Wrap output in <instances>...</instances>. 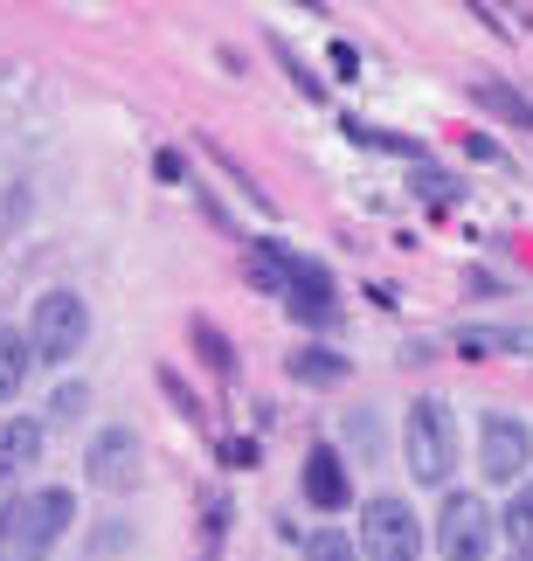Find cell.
Wrapping results in <instances>:
<instances>
[{"mask_svg":"<svg viewBox=\"0 0 533 561\" xmlns=\"http://www.w3.org/2000/svg\"><path fill=\"white\" fill-rule=\"evenodd\" d=\"M402 458H409L416 485H451L457 471V423L443 396H416L409 416H402Z\"/></svg>","mask_w":533,"mask_h":561,"instance_id":"6da1fadb","label":"cell"},{"mask_svg":"<svg viewBox=\"0 0 533 561\" xmlns=\"http://www.w3.org/2000/svg\"><path fill=\"white\" fill-rule=\"evenodd\" d=\"M83 340H91V306L77 291H42L35 312H28V354L62 368V360L83 354Z\"/></svg>","mask_w":533,"mask_h":561,"instance_id":"7a4b0ae2","label":"cell"},{"mask_svg":"<svg viewBox=\"0 0 533 561\" xmlns=\"http://www.w3.org/2000/svg\"><path fill=\"white\" fill-rule=\"evenodd\" d=\"M368 561H416L422 554V520L402 492H374L360 500V541H354Z\"/></svg>","mask_w":533,"mask_h":561,"instance_id":"3957f363","label":"cell"},{"mask_svg":"<svg viewBox=\"0 0 533 561\" xmlns=\"http://www.w3.org/2000/svg\"><path fill=\"white\" fill-rule=\"evenodd\" d=\"M533 465V423L513 409H485L478 416V471L493 485H520Z\"/></svg>","mask_w":533,"mask_h":561,"instance_id":"277c9868","label":"cell"},{"mask_svg":"<svg viewBox=\"0 0 533 561\" xmlns=\"http://www.w3.org/2000/svg\"><path fill=\"white\" fill-rule=\"evenodd\" d=\"M499 541V513L478 500V492H451L437 513V554L443 561H485Z\"/></svg>","mask_w":533,"mask_h":561,"instance_id":"5b68a950","label":"cell"},{"mask_svg":"<svg viewBox=\"0 0 533 561\" xmlns=\"http://www.w3.org/2000/svg\"><path fill=\"white\" fill-rule=\"evenodd\" d=\"M70 527H77V492L70 485H42L28 500H14V554H49Z\"/></svg>","mask_w":533,"mask_h":561,"instance_id":"8992f818","label":"cell"},{"mask_svg":"<svg viewBox=\"0 0 533 561\" xmlns=\"http://www.w3.org/2000/svg\"><path fill=\"white\" fill-rule=\"evenodd\" d=\"M139 471H146V444H139L132 423H104L91 437V450H83V479L97 492H132Z\"/></svg>","mask_w":533,"mask_h":561,"instance_id":"52a82bcc","label":"cell"},{"mask_svg":"<svg viewBox=\"0 0 533 561\" xmlns=\"http://www.w3.org/2000/svg\"><path fill=\"white\" fill-rule=\"evenodd\" d=\"M285 312H291V319H305V327H333V319H339V291H333V271H326V264H312V256H291Z\"/></svg>","mask_w":533,"mask_h":561,"instance_id":"ba28073f","label":"cell"},{"mask_svg":"<svg viewBox=\"0 0 533 561\" xmlns=\"http://www.w3.org/2000/svg\"><path fill=\"white\" fill-rule=\"evenodd\" d=\"M298 485H305V500H312L318 513L354 506V479H347V465H339L333 444H312V450H305V471H298Z\"/></svg>","mask_w":533,"mask_h":561,"instance_id":"9c48e42d","label":"cell"},{"mask_svg":"<svg viewBox=\"0 0 533 561\" xmlns=\"http://www.w3.org/2000/svg\"><path fill=\"white\" fill-rule=\"evenodd\" d=\"M35 458H42V423H28V416H0V492H8Z\"/></svg>","mask_w":533,"mask_h":561,"instance_id":"30bf717a","label":"cell"},{"mask_svg":"<svg viewBox=\"0 0 533 561\" xmlns=\"http://www.w3.org/2000/svg\"><path fill=\"white\" fill-rule=\"evenodd\" d=\"M291 243H277V236H264V243H250V256H243V271H250V285H257L264 298H285V285H291Z\"/></svg>","mask_w":533,"mask_h":561,"instance_id":"8fae6325","label":"cell"},{"mask_svg":"<svg viewBox=\"0 0 533 561\" xmlns=\"http://www.w3.org/2000/svg\"><path fill=\"white\" fill-rule=\"evenodd\" d=\"M472 104H485L493 118H506V125H520V133H533V98L520 91V83H506V77H472Z\"/></svg>","mask_w":533,"mask_h":561,"instance_id":"7c38bea8","label":"cell"},{"mask_svg":"<svg viewBox=\"0 0 533 561\" xmlns=\"http://www.w3.org/2000/svg\"><path fill=\"white\" fill-rule=\"evenodd\" d=\"M464 360H493V354H533V327H464L457 333Z\"/></svg>","mask_w":533,"mask_h":561,"instance_id":"4fadbf2b","label":"cell"},{"mask_svg":"<svg viewBox=\"0 0 533 561\" xmlns=\"http://www.w3.org/2000/svg\"><path fill=\"white\" fill-rule=\"evenodd\" d=\"M285 368H291V381H305V388H339V381L354 375V368H347V354L318 347V340H305V347H298Z\"/></svg>","mask_w":533,"mask_h":561,"instance_id":"5bb4252c","label":"cell"},{"mask_svg":"<svg viewBox=\"0 0 533 561\" xmlns=\"http://www.w3.org/2000/svg\"><path fill=\"white\" fill-rule=\"evenodd\" d=\"M28 368H35L28 333H21V327H0V402H14L21 388H28Z\"/></svg>","mask_w":533,"mask_h":561,"instance_id":"9a60e30c","label":"cell"},{"mask_svg":"<svg viewBox=\"0 0 533 561\" xmlns=\"http://www.w3.org/2000/svg\"><path fill=\"white\" fill-rule=\"evenodd\" d=\"M347 139L368 146V153H402V160H422V139H402L389 125H368V118H347Z\"/></svg>","mask_w":533,"mask_h":561,"instance_id":"2e32d148","label":"cell"},{"mask_svg":"<svg viewBox=\"0 0 533 561\" xmlns=\"http://www.w3.org/2000/svg\"><path fill=\"white\" fill-rule=\"evenodd\" d=\"M187 340L201 347V360H208L216 375H236V347H229V333L216 327V319H187Z\"/></svg>","mask_w":533,"mask_h":561,"instance_id":"e0dca14e","label":"cell"},{"mask_svg":"<svg viewBox=\"0 0 533 561\" xmlns=\"http://www.w3.org/2000/svg\"><path fill=\"white\" fill-rule=\"evenodd\" d=\"M339 437H347V444L360 450V458H381V416H374V409H347Z\"/></svg>","mask_w":533,"mask_h":561,"instance_id":"ac0fdd59","label":"cell"},{"mask_svg":"<svg viewBox=\"0 0 533 561\" xmlns=\"http://www.w3.org/2000/svg\"><path fill=\"white\" fill-rule=\"evenodd\" d=\"M305 561H360V548H354V534L318 527V534H305Z\"/></svg>","mask_w":533,"mask_h":561,"instance_id":"d6986e66","label":"cell"},{"mask_svg":"<svg viewBox=\"0 0 533 561\" xmlns=\"http://www.w3.org/2000/svg\"><path fill=\"white\" fill-rule=\"evenodd\" d=\"M499 527H506V534H513V541H520V548L533 541V471H526V479H520V492H513V506H506V513H499Z\"/></svg>","mask_w":533,"mask_h":561,"instance_id":"ffe728a7","label":"cell"},{"mask_svg":"<svg viewBox=\"0 0 533 561\" xmlns=\"http://www.w3.org/2000/svg\"><path fill=\"white\" fill-rule=\"evenodd\" d=\"M83 409H91V388H83V381H62L56 396H49V423H77Z\"/></svg>","mask_w":533,"mask_h":561,"instance_id":"44dd1931","label":"cell"},{"mask_svg":"<svg viewBox=\"0 0 533 561\" xmlns=\"http://www.w3.org/2000/svg\"><path fill=\"white\" fill-rule=\"evenodd\" d=\"M277 62H285V70H291V83H298V91H305L312 104H318V98H326V77H312V70H305V62H298V56H291V42H277Z\"/></svg>","mask_w":533,"mask_h":561,"instance_id":"7402d4cb","label":"cell"},{"mask_svg":"<svg viewBox=\"0 0 533 561\" xmlns=\"http://www.w3.org/2000/svg\"><path fill=\"white\" fill-rule=\"evenodd\" d=\"M416 187H422V202H457V194H464L451 174H437V167H422V181H416Z\"/></svg>","mask_w":533,"mask_h":561,"instance_id":"603a6c76","label":"cell"},{"mask_svg":"<svg viewBox=\"0 0 533 561\" xmlns=\"http://www.w3.org/2000/svg\"><path fill=\"white\" fill-rule=\"evenodd\" d=\"M160 388H166V396H174V409H181V416H201V402L187 396V381H181L174 368H160Z\"/></svg>","mask_w":533,"mask_h":561,"instance_id":"cb8c5ba5","label":"cell"},{"mask_svg":"<svg viewBox=\"0 0 533 561\" xmlns=\"http://www.w3.org/2000/svg\"><path fill=\"white\" fill-rule=\"evenodd\" d=\"M222 458H229V465H257V444H250V437H229Z\"/></svg>","mask_w":533,"mask_h":561,"instance_id":"d4e9b609","label":"cell"},{"mask_svg":"<svg viewBox=\"0 0 533 561\" xmlns=\"http://www.w3.org/2000/svg\"><path fill=\"white\" fill-rule=\"evenodd\" d=\"M333 70H339V77H354V70H360V56H354V42H333Z\"/></svg>","mask_w":533,"mask_h":561,"instance_id":"484cf974","label":"cell"},{"mask_svg":"<svg viewBox=\"0 0 533 561\" xmlns=\"http://www.w3.org/2000/svg\"><path fill=\"white\" fill-rule=\"evenodd\" d=\"M0 554H14V500H0Z\"/></svg>","mask_w":533,"mask_h":561,"instance_id":"4316f807","label":"cell"},{"mask_svg":"<svg viewBox=\"0 0 533 561\" xmlns=\"http://www.w3.org/2000/svg\"><path fill=\"white\" fill-rule=\"evenodd\" d=\"M513 561H533V541H526V548H513Z\"/></svg>","mask_w":533,"mask_h":561,"instance_id":"83f0119b","label":"cell"}]
</instances>
